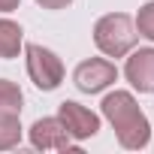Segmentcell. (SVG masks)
<instances>
[{
    "label": "cell",
    "instance_id": "1",
    "mask_svg": "<svg viewBox=\"0 0 154 154\" xmlns=\"http://www.w3.org/2000/svg\"><path fill=\"white\" fill-rule=\"evenodd\" d=\"M103 115L109 118V124L115 127V136L124 148H145L151 139V124L145 118V112L139 109V103L133 100V94L127 91H115L103 100Z\"/></svg>",
    "mask_w": 154,
    "mask_h": 154
},
{
    "label": "cell",
    "instance_id": "2",
    "mask_svg": "<svg viewBox=\"0 0 154 154\" xmlns=\"http://www.w3.org/2000/svg\"><path fill=\"white\" fill-rule=\"evenodd\" d=\"M136 24L130 15L124 12H112V15H103L97 24H94V42L103 54L109 57H124L133 45H136Z\"/></svg>",
    "mask_w": 154,
    "mask_h": 154
},
{
    "label": "cell",
    "instance_id": "3",
    "mask_svg": "<svg viewBox=\"0 0 154 154\" xmlns=\"http://www.w3.org/2000/svg\"><path fill=\"white\" fill-rule=\"evenodd\" d=\"M27 75H30V82L39 88V91H54L63 79V63L54 51L30 42L27 48Z\"/></svg>",
    "mask_w": 154,
    "mask_h": 154
},
{
    "label": "cell",
    "instance_id": "4",
    "mask_svg": "<svg viewBox=\"0 0 154 154\" xmlns=\"http://www.w3.org/2000/svg\"><path fill=\"white\" fill-rule=\"evenodd\" d=\"M115 79H118L115 63H109V60H103V57L82 60L79 66H75V72H72L75 88H79V91H85V94H97V91L109 88Z\"/></svg>",
    "mask_w": 154,
    "mask_h": 154
},
{
    "label": "cell",
    "instance_id": "5",
    "mask_svg": "<svg viewBox=\"0 0 154 154\" xmlns=\"http://www.w3.org/2000/svg\"><path fill=\"white\" fill-rule=\"evenodd\" d=\"M57 118H60V124L66 127L69 139H88V136H94V133L100 130V118H97L91 109H85V106H79V103H72V100L60 103Z\"/></svg>",
    "mask_w": 154,
    "mask_h": 154
},
{
    "label": "cell",
    "instance_id": "6",
    "mask_svg": "<svg viewBox=\"0 0 154 154\" xmlns=\"http://www.w3.org/2000/svg\"><path fill=\"white\" fill-rule=\"evenodd\" d=\"M30 142L33 148H54V151H69L72 142H69V133L66 127L60 124V118H39L33 127H30Z\"/></svg>",
    "mask_w": 154,
    "mask_h": 154
},
{
    "label": "cell",
    "instance_id": "7",
    "mask_svg": "<svg viewBox=\"0 0 154 154\" xmlns=\"http://www.w3.org/2000/svg\"><path fill=\"white\" fill-rule=\"evenodd\" d=\"M124 72L136 91L151 94L154 91V48H139L133 57H127Z\"/></svg>",
    "mask_w": 154,
    "mask_h": 154
},
{
    "label": "cell",
    "instance_id": "8",
    "mask_svg": "<svg viewBox=\"0 0 154 154\" xmlns=\"http://www.w3.org/2000/svg\"><path fill=\"white\" fill-rule=\"evenodd\" d=\"M21 103H24V97H21L18 85L9 79H0V118H18Z\"/></svg>",
    "mask_w": 154,
    "mask_h": 154
},
{
    "label": "cell",
    "instance_id": "9",
    "mask_svg": "<svg viewBox=\"0 0 154 154\" xmlns=\"http://www.w3.org/2000/svg\"><path fill=\"white\" fill-rule=\"evenodd\" d=\"M21 48V27L9 18H0V57H15Z\"/></svg>",
    "mask_w": 154,
    "mask_h": 154
},
{
    "label": "cell",
    "instance_id": "10",
    "mask_svg": "<svg viewBox=\"0 0 154 154\" xmlns=\"http://www.w3.org/2000/svg\"><path fill=\"white\" fill-rule=\"evenodd\" d=\"M21 142V124L18 118H0V151L15 148Z\"/></svg>",
    "mask_w": 154,
    "mask_h": 154
},
{
    "label": "cell",
    "instance_id": "11",
    "mask_svg": "<svg viewBox=\"0 0 154 154\" xmlns=\"http://www.w3.org/2000/svg\"><path fill=\"white\" fill-rule=\"evenodd\" d=\"M136 27H139V33H142L145 39H154V0L139 9V15H136Z\"/></svg>",
    "mask_w": 154,
    "mask_h": 154
},
{
    "label": "cell",
    "instance_id": "12",
    "mask_svg": "<svg viewBox=\"0 0 154 154\" xmlns=\"http://www.w3.org/2000/svg\"><path fill=\"white\" fill-rule=\"evenodd\" d=\"M36 3H39L42 9H63V6L72 3V0H36Z\"/></svg>",
    "mask_w": 154,
    "mask_h": 154
},
{
    "label": "cell",
    "instance_id": "13",
    "mask_svg": "<svg viewBox=\"0 0 154 154\" xmlns=\"http://www.w3.org/2000/svg\"><path fill=\"white\" fill-rule=\"evenodd\" d=\"M0 9H3V12H12V9H18V0H0Z\"/></svg>",
    "mask_w": 154,
    "mask_h": 154
}]
</instances>
